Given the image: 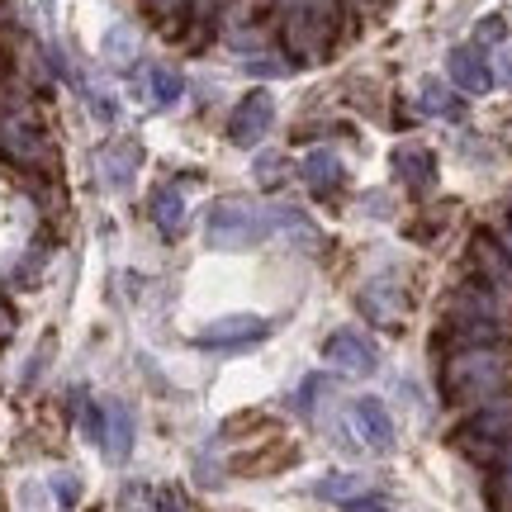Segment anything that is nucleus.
Listing matches in <instances>:
<instances>
[{"mask_svg": "<svg viewBox=\"0 0 512 512\" xmlns=\"http://www.w3.org/2000/svg\"><path fill=\"white\" fill-rule=\"evenodd\" d=\"M152 223L162 228L166 238H176L185 228V195L176 185H162V190H152Z\"/></svg>", "mask_w": 512, "mask_h": 512, "instance_id": "obj_15", "label": "nucleus"}, {"mask_svg": "<svg viewBox=\"0 0 512 512\" xmlns=\"http://www.w3.org/2000/svg\"><path fill=\"white\" fill-rule=\"evenodd\" d=\"M503 81L512 86V53H503Z\"/></svg>", "mask_w": 512, "mask_h": 512, "instance_id": "obj_30", "label": "nucleus"}, {"mask_svg": "<svg viewBox=\"0 0 512 512\" xmlns=\"http://www.w3.org/2000/svg\"><path fill=\"white\" fill-rule=\"evenodd\" d=\"M0 147H5L15 162H24V166H38L43 157H48V143H43L38 124L34 119H19V114H10V119L0 124Z\"/></svg>", "mask_w": 512, "mask_h": 512, "instance_id": "obj_11", "label": "nucleus"}, {"mask_svg": "<svg viewBox=\"0 0 512 512\" xmlns=\"http://www.w3.org/2000/svg\"><path fill=\"white\" fill-rule=\"evenodd\" d=\"M157 512H185V508H181V498L176 494H162L157 498Z\"/></svg>", "mask_w": 512, "mask_h": 512, "instance_id": "obj_28", "label": "nucleus"}, {"mask_svg": "<svg viewBox=\"0 0 512 512\" xmlns=\"http://www.w3.org/2000/svg\"><path fill=\"white\" fill-rule=\"evenodd\" d=\"M460 446L465 451H475V456H489L498 446H508L512 441V399H498V403H484L475 418L460 427Z\"/></svg>", "mask_w": 512, "mask_h": 512, "instance_id": "obj_4", "label": "nucleus"}, {"mask_svg": "<svg viewBox=\"0 0 512 512\" xmlns=\"http://www.w3.org/2000/svg\"><path fill=\"white\" fill-rule=\"evenodd\" d=\"M271 332L266 318L256 313H228V318H214L209 328L195 332V347H209V351H238V347H252Z\"/></svg>", "mask_w": 512, "mask_h": 512, "instance_id": "obj_6", "label": "nucleus"}, {"mask_svg": "<svg viewBox=\"0 0 512 512\" xmlns=\"http://www.w3.org/2000/svg\"><path fill=\"white\" fill-rule=\"evenodd\" d=\"M494 503H498V512H512V456H508V465H503V475H498Z\"/></svg>", "mask_w": 512, "mask_h": 512, "instance_id": "obj_24", "label": "nucleus"}, {"mask_svg": "<svg viewBox=\"0 0 512 512\" xmlns=\"http://www.w3.org/2000/svg\"><path fill=\"white\" fill-rule=\"evenodd\" d=\"M361 309L375 318V323H394L403 309V294H394V285L389 280H375V285H366L361 290Z\"/></svg>", "mask_w": 512, "mask_h": 512, "instance_id": "obj_17", "label": "nucleus"}, {"mask_svg": "<svg viewBox=\"0 0 512 512\" xmlns=\"http://www.w3.org/2000/svg\"><path fill=\"white\" fill-rule=\"evenodd\" d=\"M475 261H479V271H484V280H489V290L512 294V252L508 247H498L494 238H475Z\"/></svg>", "mask_w": 512, "mask_h": 512, "instance_id": "obj_13", "label": "nucleus"}, {"mask_svg": "<svg viewBox=\"0 0 512 512\" xmlns=\"http://www.w3.org/2000/svg\"><path fill=\"white\" fill-rule=\"evenodd\" d=\"M304 181H309L318 195L337 190V185H342V157H337V152H328V147L309 152V157H304Z\"/></svg>", "mask_w": 512, "mask_h": 512, "instance_id": "obj_16", "label": "nucleus"}, {"mask_svg": "<svg viewBox=\"0 0 512 512\" xmlns=\"http://www.w3.org/2000/svg\"><path fill=\"white\" fill-rule=\"evenodd\" d=\"M86 432H91V441L105 451L110 460H128V451H133V413H128L119 399L100 403V408H91V418H86Z\"/></svg>", "mask_w": 512, "mask_h": 512, "instance_id": "obj_5", "label": "nucleus"}, {"mask_svg": "<svg viewBox=\"0 0 512 512\" xmlns=\"http://www.w3.org/2000/svg\"><path fill=\"white\" fill-rule=\"evenodd\" d=\"M394 176L403 185H413V190H427V185L437 181V162H432L427 147H399L394 152Z\"/></svg>", "mask_w": 512, "mask_h": 512, "instance_id": "obj_14", "label": "nucleus"}, {"mask_svg": "<svg viewBox=\"0 0 512 512\" xmlns=\"http://www.w3.org/2000/svg\"><path fill=\"white\" fill-rule=\"evenodd\" d=\"M323 361L337 370H347V375H375L380 370V347L370 342L366 332H332L328 342H323Z\"/></svg>", "mask_w": 512, "mask_h": 512, "instance_id": "obj_7", "label": "nucleus"}, {"mask_svg": "<svg viewBox=\"0 0 512 512\" xmlns=\"http://www.w3.org/2000/svg\"><path fill=\"white\" fill-rule=\"evenodd\" d=\"M10 332H15V313L0 304V342H10Z\"/></svg>", "mask_w": 512, "mask_h": 512, "instance_id": "obj_27", "label": "nucleus"}, {"mask_svg": "<svg viewBox=\"0 0 512 512\" xmlns=\"http://www.w3.org/2000/svg\"><path fill=\"white\" fill-rule=\"evenodd\" d=\"M446 72H451V81H456L465 95H484L489 86H494V72H489V62H484L479 48H451Z\"/></svg>", "mask_w": 512, "mask_h": 512, "instance_id": "obj_12", "label": "nucleus"}, {"mask_svg": "<svg viewBox=\"0 0 512 512\" xmlns=\"http://www.w3.org/2000/svg\"><path fill=\"white\" fill-rule=\"evenodd\" d=\"M503 34H508V24H503L498 15L479 19V24H475V48H484V43H503Z\"/></svg>", "mask_w": 512, "mask_h": 512, "instance_id": "obj_22", "label": "nucleus"}, {"mask_svg": "<svg viewBox=\"0 0 512 512\" xmlns=\"http://www.w3.org/2000/svg\"><path fill=\"white\" fill-rule=\"evenodd\" d=\"M275 124V95L271 91H252L238 100V110L228 119V143L252 147L266 138V128Z\"/></svg>", "mask_w": 512, "mask_h": 512, "instance_id": "obj_8", "label": "nucleus"}, {"mask_svg": "<svg viewBox=\"0 0 512 512\" xmlns=\"http://www.w3.org/2000/svg\"><path fill=\"white\" fill-rule=\"evenodd\" d=\"M185 0H157V10H166V15H171V10H181Z\"/></svg>", "mask_w": 512, "mask_h": 512, "instance_id": "obj_29", "label": "nucleus"}, {"mask_svg": "<svg viewBox=\"0 0 512 512\" xmlns=\"http://www.w3.org/2000/svg\"><path fill=\"white\" fill-rule=\"evenodd\" d=\"M347 422H351V437L370 446V451H389L394 446V422H389V408L380 399H356L347 408Z\"/></svg>", "mask_w": 512, "mask_h": 512, "instance_id": "obj_10", "label": "nucleus"}, {"mask_svg": "<svg viewBox=\"0 0 512 512\" xmlns=\"http://www.w3.org/2000/svg\"><path fill=\"white\" fill-rule=\"evenodd\" d=\"M318 389H323V380H318V375H313V380H304V389L294 394V408H299V413H309V403L318 399Z\"/></svg>", "mask_w": 512, "mask_h": 512, "instance_id": "obj_25", "label": "nucleus"}, {"mask_svg": "<svg viewBox=\"0 0 512 512\" xmlns=\"http://www.w3.org/2000/svg\"><path fill=\"white\" fill-rule=\"evenodd\" d=\"M147 91H152V100L157 105H176L185 91V81L176 67H147Z\"/></svg>", "mask_w": 512, "mask_h": 512, "instance_id": "obj_19", "label": "nucleus"}, {"mask_svg": "<svg viewBox=\"0 0 512 512\" xmlns=\"http://www.w3.org/2000/svg\"><path fill=\"white\" fill-rule=\"evenodd\" d=\"M508 252H512V214H508Z\"/></svg>", "mask_w": 512, "mask_h": 512, "instance_id": "obj_31", "label": "nucleus"}, {"mask_svg": "<svg viewBox=\"0 0 512 512\" xmlns=\"http://www.w3.org/2000/svg\"><path fill=\"white\" fill-rule=\"evenodd\" d=\"M53 494L62 508H72L76 498H81V489H76V475H53Z\"/></svg>", "mask_w": 512, "mask_h": 512, "instance_id": "obj_23", "label": "nucleus"}, {"mask_svg": "<svg viewBox=\"0 0 512 512\" xmlns=\"http://www.w3.org/2000/svg\"><path fill=\"white\" fill-rule=\"evenodd\" d=\"M332 0H285V43L294 57H318L332 38Z\"/></svg>", "mask_w": 512, "mask_h": 512, "instance_id": "obj_3", "label": "nucleus"}, {"mask_svg": "<svg viewBox=\"0 0 512 512\" xmlns=\"http://www.w3.org/2000/svg\"><path fill=\"white\" fill-rule=\"evenodd\" d=\"M347 512H389V508H384L380 498H356V503H351Z\"/></svg>", "mask_w": 512, "mask_h": 512, "instance_id": "obj_26", "label": "nucleus"}, {"mask_svg": "<svg viewBox=\"0 0 512 512\" xmlns=\"http://www.w3.org/2000/svg\"><path fill=\"white\" fill-rule=\"evenodd\" d=\"M508 380V356L498 347H465L456 351L446 370H441V384H446V399L451 403H484L494 399L498 389Z\"/></svg>", "mask_w": 512, "mask_h": 512, "instance_id": "obj_2", "label": "nucleus"}, {"mask_svg": "<svg viewBox=\"0 0 512 512\" xmlns=\"http://www.w3.org/2000/svg\"><path fill=\"white\" fill-rule=\"evenodd\" d=\"M418 110L422 114H432V119H456L460 114V100L441 81H422L418 86Z\"/></svg>", "mask_w": 512, "mask_h": 512, "instance_id": "obj_18", "label": "nucleus"}, {"mask_svg": "<svg viewBox=\"0 0 512 512\" xmlns=\"http://www.w3.org/2000/svg\"><path fill=\"white\" fill-rule=\"evenodd\" d=\"M138 166H143V143L119 138V143H105L95 152V181L110 185V190H124L138 176Z\"/></svg>", "mask_w": 512, "mask_h": 512, "instance_id": "obj_9", "label": "nucleus"}, {"mask_svg": "<svg viewBox=\"0 0 512 512\" xmlns=\"http://www.w3.org/2000/svg\"><path fill=\"white\" fill-rule=\"evenodd\" d=\"M366 489V479H356V475H328L323 484H318V498H356Z\"/></svg>", "mask_w": 512, "mask_h": 512, "instance_id": "obj_21", "label": "nucleus"}, {"mask_svg": "<svg viewBox=\"0 0 512 512\" xmlns=\"http://www.w3.org/2000/svg\"><path fill=\"white\" fill-rule=\"evenodd\" d=\"M275 223H280V214L266 204L247 200V195H223L204 214V242L219 247V252H242V247H256V242L271 238Z\"/></svg>", "mask_w": 512, "mask_h": 512, "instance_id": "obj_1", "label": "nucleus"}, {"mask_svg": "<svg viewBox=\"0 0 512 512\" xmlns=\"http://www.w3.org/2000/svg\"><path fill=\"white\" fill-rule=\"evenodd\" d=\"M105 57L110 62H133L138 57V34L128 24H114L110 34H105Z\"/></svg>", "mask_w": 512, "mask_h": 512, "instance_id": "obj_20", "label": "nucleus"}]
</instances>
